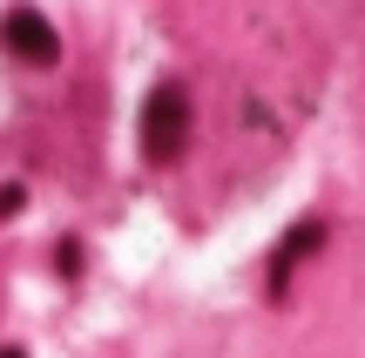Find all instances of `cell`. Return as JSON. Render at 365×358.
Segmentation results:
<instances>
[{"mask_svg": "<svg viewBox=\"0 0 365 358\" xmlns=\"http://www.w3.org/2000/svg\"><path fill=\"white\" fill-rule=\"evenodd\" d=\"M135 135H143L149 162H176L182 149H190V95H182V81H156V88H149Z\"/></svg>", "mask_w": 365, "mask_h": 358, "instance_id": "1", "label": "cell"}, {"mask_svg": "<svg viewBox=\"0 0 365 358\" xmlns=\"http://www.w3.org/2000/svg\"><path fill=\"white\" fill-rule=\"evenodd\" d=\"M0 48L21 68H54L61 61V34H54V21L41 7H7L0 14Z\"/></svg>", "mask_w": 365, "mask_h": 358, "instance_id": "2", "label": "cell"}, {"mask_svg": "<svg viewBox=\"0 0 365 358\" xmlns=\"http://www.w3.org/2000/svg\"><path fill=\"white\" fill-rule=\"evenodd\" d=\"M318 243H325V223H298L284 243H277V257H271V291H284V278H291V270H298L304 257L318 251Z\"/></svg>", "mask_w": 365, "mask_h": 358, "instance_id": "3", "label": "cell"}, {"mask_svg": "<svg viewBox=\"0 0 365 358\" xmlns=\"http://www.w3.org/2000/svg\"><path fill=\"white\" fill-rule=\"evenodd\" d=\"M21 203H27L21 183H0V223H7V216H21Z\"/></svg>", "mask_w": 365, "mask_h": 358, "instance_id": "4", "label": "cell"}, {"mask_svg": "<svg viewBox=\"0 0 365 358\" xmlns=\"http://www.w3.org/2000/svg\"><path fill=\"white\" fill-rule=\"evenodd\" d=\"M0 358H27V352H21V345H7V352H0Z\"/></svg>", "mask_w": 365, "mask_h": 358, "instance_id": "5", "label": "cell"}]
</instances>
